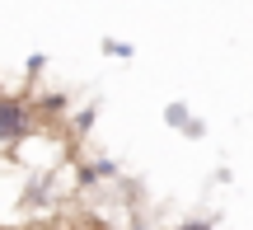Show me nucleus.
Masks as SVG:
<instances>
[{
  "label": "nucleus",
  "instance_id": "f257e3e1",
  "mask_svg": "<svg viewBox=\"0 0 253 230\" xmlns=\"http://www.w3.org/2000/svg\"><path fill=\"white\" fill-rule=\"evenodd\" d=\"M28 137V113L19 99H0V141L5 146H14V141Z\"/></svg>",
  "mask_w": 253,
  "mask_h": 230
},
{
  "label": "nucleus",
  "instance_id": "f03ea898",
  "mask_svg": "<svg viewBox=\"0 0 253 230\" xmlns=\"http://www.w3.org/2000/svg\"><path fill=\"white\" fill-rule=\"evenodd\" d=\"M183 230H211V226H202V221H192V226H183Z\"/></svg>",
  "mask_w": 253,
  "mask_h": 230
}]
</instances>
